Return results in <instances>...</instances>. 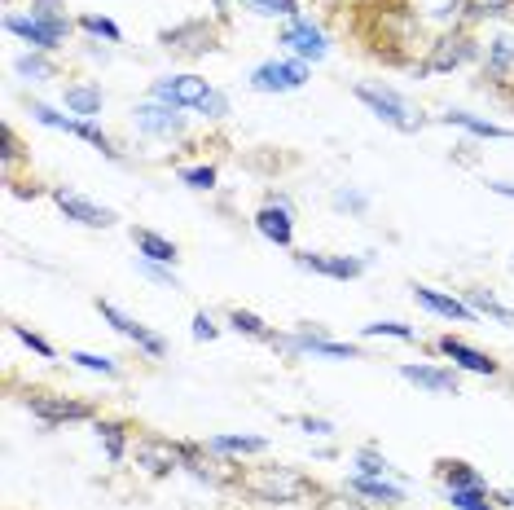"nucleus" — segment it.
<instances>
[{
    "label": "nucleus",
    "mask_w": 514,
    "mask_h": 510,
    "mask_svg": "<svg viewBox=\"0 0 514 510\" xmlns=\"http://www.w3.org/2000/svg\"><path fill=\"white\" fill-rule=\"evenodd\" d=\"M352 475H374V480H383V475H391V462L383 458V453H378L374 445H361L352 453Z\"/></svg>",
    "instance_id": "33"
},
{
    "label": "nucleus",
    "mask_w": 514,
    "mask_h": 510,
    "mask_svg": "<svg viewBox=\"0 0 514 510\" xmlns=\"http://www.w3.org/2000/svg\"><path fill=\"white\" fill-rule=\"evenodd\" d=\"M27 106H31V119H36V124H44V128L71 132V124H75L71 115H58V110H53V106H44V102H27Z\"/></svg>",
    "instance_id": "41"
},
{
    "label": "nucleus",
    "mask_w": 514,
    "mask_h": 510,
    "mask_svg": "<svg viewBox=\"0 0 514 510\" xmlns=\"http://www.w3.org/2000/svg\"><path fill=\"white\" fill-rule=\"evenodd\" d=\"M93 431H97V445L106 449L110 462H124L128 458V449H132V423H128V418H97Z\"/></svg>",
    "instance_id": "19"
},
{
    "label": "nucleus",
    "mask_w": 514,
    "mask_h": 510,
    "mask_svg": "<svg viewBox=\"0 0 514 510\" xmlns=\"http://www.w3.org/2000/svg\"><path fill=\"white\" fill-rule=\"evenodd\" d=\"M5 31L9 36H18V40H27L31 49H40V53H58L62 44H66V31L58 27H49V22H40V18H22V14H5Z\"/></svg>",
    "instance_id": "15"
},
{
    "label": "nucleus",
    "mask_w": 514,
    "mask_h": 510,
    "mask_svg": "<svg viewBox=\"0 0 514 510\" xmlns=\"http://www.w3.org/2000/svg\"><path fill=\"white\" fill-rule=\"evenodd\" d=\"M334 207H339V212H370V198H365L361 190H334Z\"/></svg>",
    "instance_id": "43"
},
{
    "label": "nucleus",
    "mask_w": 514,
    "mask_h": 510,
    "mask_svg": "<svg viewBox=\"0 0 514 510\" xmlns=\"http://www.w3.org/2000/svg\"><path fill=\"white\" fill-rule=\"evenodd\" d=\"M247 9H255V14H264V18H277V0H242Z\"/></svg>",
    "instance_id": "47"
},
{
    "label": "nucleus",
    "mask_w": 514,
    "mask_h": 510,
    "mask_svg": "<svg viewBox=\"0 0 514 510\" xmlns=\"http://www.w3.org/2000/svg\"><path fill=\"white\" fill-rule=\"evenodd\" d=\"M488 190L501 194V198H514V185L510 181H488Z\"/></svg>",
    "instance_id": "48"
},
{
    "label": "nucleus",
    "mask_w": 514,
    "mask_h": 510,
    "mask_svg": "<svg viewBox=\"0 0 514 510\" xmlns=\"http://www.w3.org/2000/svg\"><path fill=\"white\" fill-rule=\"evenodd\" d=\"M295 264L304 273H321L334 277V282H356L365 273V255H326V251H295Z\"/></svg>",
    "instance_id": "13"
},
{
    "label": "nucleus",
    "mask_w": 514,
    "mask_h": 510,
    "mask_svg": "<svg viewBox=\"0 0 514 510\" xmlns=\"http://www.w3.org/2000/svg\"><path fill=\"white\" fill-rule=\"evenodd\" d=\"M31 18L49 22V27L66 31V36H71V27H75V22L66 18V5H62V0H31Z\"/></svg>",
    "instance_id": "36"
},
{
    "label": "nucleus",
    "mask_w": 514,
    "mask_h": 510,
    "mask_svg": "<svg viewBox=\"0 0 514 510\" xmlns=\"http://www.w3.org/2000/svg\"><path fill=\"white\" fill-rule=\"evenodd\" d=\"M132 242H137L141 260H154V264H176V260H181L176 242L163 238V234H154V229H132Z\"/></svg>",
    "instance_id": "25"
},
{
    "label": "nucleus",
    "mask_w": 514,
    "mask_h": 510,
    "mask_svg": "<svg viewBox=\"0 0 514 510\" xmlns=\"http://www.w3.org/2000/svg\"><path fill=\"white\" fill-rule=\"evenodd\" d=\"M14 71L22 75V80H53L58 75V62H53V53H40V49H31V53H22V58L14 62Z\"/></svg>",
    "instance_id": "28"
},
{
    "label": "nucleus",
    "mask_w": 514,
    "mask_h": 510,
    "mask_svg": "<svg viewBox=\"0 0 514 510\" xmlns=\"http://www.w3.org/2000/svg\"><path fill=\"white\" fill-rule=\"evenodd\" d=\"M49 198L58 203V212H62L66 220H75V225H84V229H110V225H115V212H110V207L88 203V198H80L75 190L49 185Z\"/></svg>",
    "instance_id": "14"
},
{
    "label": "nucleus",
    "mask_w": 514,
    "mask_h": 510,
    "mask_svg": "<svg viewBox=\"0 0 514 510\" xmlns=\"http://www.w3.org/2000/svg\"><path fill=\"white\" fill-rule=\"evenodd\" d=\"M413 299H418L422 308H427V313H435V317H444V321H475L479 313L471 304H466V299H457V295H444V291H435V286H413Z\"/></svg>",
    "instance_id": "18"
},
{
    "label": "nucleus",
    "mask_w": 514,
    "mask_h": 510,
    "mask_svg": "<svg viewBox=\"0 0 514 510\" xmlns=\"http://www.w3.org/2000/svg\"><path fill=\"white\" fill-rule=\"evenodd\" d=\"M400 379L413 383V387H422V392H431V396H462V383H457V370H444V365H413L405 361L400 365Z\"/></svg>",
    "instance_id": "16"
},
{
    "label": "nucleus",
    "mask_w": 514,
    "mask_h": 510,
    "mask_svg": "<svg viewBox=\"0 0 514 510\" xmlns=\"http://www.w3.org/2000/svg\"><path fill=\"white\" fill-rule=\"evenodd\" d=\"M312 510H370V502L343 484V489H321V497L312 502Z\"/></svg>",
    "instance_id": "30"
},
{
    "label": "nucleus",
    "mask_w": 514,
    "mask_h": 510,
    "mask_svg": "<svg viewBox=\"0 0 514 510\" xmlns=\"http://www.w3.org/2000/svg\"><path fill=\"white\" fill-rule=\"evenodd\" d=\"M66 110H71L75 119H97L102 115V106H106V93H102V84H88V80H80V84H66Z\"/></svg>",
    "instance_id": "22"
},
{
    "label": "nucleus",
    "mask_w": 514,
    "mask_h": 510,
    "mask_svg": "<svg viewBox=\"0 0 514 510\" xmlns=\"http://www.w3.org/2000/svg\"><path fill=\"white\" fill-rule=\"evenodd\" d=\"M75 27L88 31L93 40H106V44H119V40H124L119 22H115V18H106V14H80V18H75Z\"/></svg>",
    "instance_id": "31"
},
{
    "label": "nucleus",
    "mask_w": 514,
    "mask_h": 510,
    "mask_svg": "<svg viewBox=\"0 0 514 510\" xmlns=\"http://www.w3.org/2000/svg\"><path fill=\"white\" fill-rule=\"evenodd\" d=\"M435 480L444 489H488V480L462 458H435Z\"/></svg>",
    "instance_id": "23"
},
{
    "label": "nucleus",
    "mask_w": 514,
    "mask_h": 510,
    "mask_svg": "<svg viewBox=\"0 0 514 510\" xmlns=\"http://www.w3.org/2000/svg\"><path fill=\"white\" fill-rule=\"evenodd\" d=\"M348 489L361 493L365 502H378V506H391V510L405 506V489H400V484H391L387 475H383V480H374V475H352Z\"/></svg>",
    "instance_id": "24"
},
{
    "label": "nucleus",
    "mask_w": 514,
    "mask_h": 510,
    "mask_svg": "<svg viewBox=\"0 0 514 510\" xmlns=\"http://www.w3.org/2000/svg\"><path fill=\"white\" fill-rule=\"evenodd\" d=\"M462 9L471 22H484V18H506L514 9V0H462Z\"/></svg>",
    "instance_id": "37"
},
{
    "label": "nucleus",
    "mask_w": 514,
    "mask_h": 510,
    "mask_svg": "<svg viewBox=\"0 0 514 510\" xmlns=\"http://www.w3.org/2000/svg\"><path fill=\"white\" fill-rule=\"evenodd\" d=\"M247 502L260 506H299V502H317L321 484L299 467H282V462H260V467H242L238 489Z\"/></svg>",
    "instance_id": "1"
},
{
    "label": "nucleus",
    "mask_w": 514,
    "mask_h": 510,
    "mask_svg": "<svg viewBox=\"0 0 514 510\" xmlns=\"http://www.w3.org/2000/svg\"><path fill=\"white\" fill-rule=\"evenodd\" d=\"M132 462H137L145 475L163 480V475H172V471H181V467H185V458H181V440L159 436V431H145V436L132 440Z\"/></svg>",
    "instance_id": "6"
},
{
    "label": "nucleus",
    "mask_w": 514,
    "mask_h": 510,
    "mask_svg": "<svg viewBox=\"0 0 514 510\" xmlns=\"http://www.w3.org/2000/svg\"><path fill=\"white\" fill-rule=\"evenodd\" d=\"M189 335H194L198 343H211L220 335V326H216V317L211 313H194V326H189Z\"/></svg>",
    "instance_id": "45"
},
{
    "label": "nucleus",
    "mask_w": 514,
    "mask_h": 510,
    "mask_svg": "<svg viewBox=\"0 0 514 510\" xmlns=\"http://www.w3.org/2000/svg\"><path fill=\"white\" fill-rule=\"evenodd\" d=\"M66 361L80 365V370L106 374V379H115V374H119V361H115V357H106V352H84V348H75V352H66Z\"/></svg>",
    "instance_id": "34"
},
{
    "label": "nucleus",
    "mask_w": 514,
    "mask_h": 510,
    "mask_svg": "<svg viewBox=\"0 0 514 510\" xmlns=\"http://www.w3.org/2000/svg\"><path fill=\"white\" fill-rule=\"evenodd\" d=\"M277 44H286L295 58H304V62H321L330 53V40H326V31L317 27L312 18H290L282 31H277Z\"/></svg>",
    "instance_id": "10"
},
{
    "label": "nucleus",
    "mask_w": 514,
    "mask_h": 510,
    "mask_svg": "<svg viewBox=\"0 0 514 510\" xmlns=\"http://www.w3.org/2000/svg\"><path fill=\"white\" fill-rule=\"evenodd\" d=\"M484 80L506 88L514 80V40L510 36H497L488 40V53H484Z\"/></svg>",
    "instance_id": "20"
},
{
    "label": "nucleus",
    "mask_w": 514,
    "mask_h": 510,
    "mask_svg": "<svg viewBox=\"0 0 514 510\" xmlns=\"http://www.w3.org/2000/svg\"><path fill=\"white\" fill-rule=\"evenodd\" d=\"M97 313H102V321L110 330H119V335L124 339H132L137 343V352H145V357H167V339L159 335V330H150V326H141L137 317H128V313H119L115 304H110V299H97Z\"/></svg>",
    "instance_id": "8"
},
{
    "label": "nucleus",
    "mask_w": 514,
    "mask_h": 510,
    "mask_svg": "<svg viewBox=\"0 0 514 510\" xmlns=\"http://www.w3.org/2000/svg\"><path fill=\"white\" fill-rule=\"evenodd\" d=\"M176 176H181V185H189V190H216V181H220V172L211 168V163H198V168H181Z\"/></svg>",
    "instance_id": "39"
},
{
    "label": "nucleus",
    "mask_w": 514,
    "mask_h": 510,
    "mask_svg": "<svg viewBox=\"0 0 514 510\" xmlns=\"http://www.w3.org/2000/svg\"><path fill=\"white\" fill-rule=\"evenodd\" d=\"M295 427L308 431V436H334V423H326V418H312V414H299Z\"/></svg>",
    "instance_id": "46"
},
{
    "label": "nucleus",
    "mask_w": 514,
    "mask_h": 510,
    "mask_svg": "<svg viewBox=\"0 0 514 510\" xmlns=\"http://www.w3.org/2000/svg\"><path fill=\"white\" fill-rule=\"evenodd\" d=\"M0 141H5V154H0V159H5V176L9 181H14V168H18V159H22V141H18V132L14 128H0Z\"/></svg>",
    "instance_id": "42"
},
{
    "label": "nucleus",
    "mask_w": 514,
    "mask_h": 510,
    "mask_svg": "<svg viewBox=\"0 0 514 510\" xmlns=\"http://www.w3.org/2000/svg\"><path fill=\"white\" fill-rule=\"evenodd\" d=\"M207 93H211V84L203 75H167V80H154V88H150L154 102H167L176 110H198Z\"/></svg>",
    "instance_id": "11"
},
{
    "label": "nucleus",
    "mask_w": 514,
    "mask_h": 510,
    "mask_svg": "<svg viewBox=\"0 0 514 510\" xmlns=\"http://www.w3.org/2000/svg\"><path fill=\"white\" fill-rule=\"evenodd\" d=\"M9 330H14V339L27 343V348L36 352V357H44V361H53V357H58V348H53V343L44 339V335H36V330H31V326H22V321H9Z\"/></svg>",
    "instance_id": "38"
},
{
    "label": "nucleus",
    "mask_w": 514,
    "mask_h": 510,
    "mask_svg": "<svg viewBox=\"0 0 514 510\" xmlns=\"http://www.w3.org/2000/svg\"><path fill=\"white\" fill-rule=\"evenodd\" d=\"M132 115H137V128L145 132V137H181L185 132V115L176 106H167V102H141L137 110H132Z\"/></svg>",
    "instance_id": "17"
},
{
    "label": "nucleus",
    "mask_w": 514,
    "mask_h": 510,
    "mask_svg": "<svg viewBox=\"0 0 514 510\" xmlns=\"http://www.w3.org/2000/svg\"><path fill=\"white\" fill-rule=\"evenodd\" d=\"M475 58H479V44H475L471 31H444L435 44H427V58H422L418 75H449Z\"/></svg>",
    "instance_id": "5"
},
{
    "label": "nucleus",
    "mask_w": 514,
    "mask_h": 510,
    "mask_svg": "<svg viewBox=\"0 0 514 510\" xmlns=\"http://www.w3.org/2000/svg\"><path fill=\"white\" fill-rule=\"evenodd\" d=\"M255 234L273 247H295V216H290V198L286 194H268L264 207L255 212Z\"/></svg>",
    "instance_id": "9"
},
{
    "label": "nucleus",
    "mask_w": 514,
    "mask_h": 510,
    "mask_svg": "<svg viewBox=\"0 0 514 510\" xmlns=\"http://www.w3.org/2000/svg\"><path fill=\"white\" fill-rule=\"evenodd\" d=\"M352 93H356V102L370 106V115H378L387 128H396V132H418L422 128V115L409 106V97L396 93V88H387V84H356Z\"/></svg>",
    "instance_id": "3"
},
{
    "label": "nucleus",
    "mask_w": 514,
    "mask_h": 510,
    "mask_svg": "<svg viewBox=\"0 0 514 510\" xmlns=\"http://www.w3.org/2000/svg\"><path fill=\"white\" fill-rule=\"evenodd\" d=\"M159 44L167 53H176V58H207V53L220 49V22H207V18L176 22V27L159 31Z\"/></svg>",
    "instance_id": "4"
},
{
    "label": "nucleus",
    "mask_w": 514,
    "mask_h": 510,
    "mask_svg": "<svg viewBox=\"0 0 514 510\" xmlns=\"http://www.w3.org/2000/svg\"><path fill=\"white\" fill-rule=\"evenodd\" d=\"M308 75H312V62L304 58H282V62H260L251 71V88L255 93H295V88H304L308 84Z\"/></svg>",
    "instance_id": "7"
},
{
    "label": "nucleus",
    "mask_w": 514,
    "mask_h": 510,
    "mask_svg": "<svg viewBox=\"0 0 514 510\" xmlns=\"http://www.w3.org/2000/svg\"><path fill=\"white\" fill-rule=\"evenodd\" d=\"M22 405L31 409V418H40L44 427H66V423H97V405L80 401V396H62V392H36L22 396Z\"/></svg>",
    "instance_id": "2"
},
{
    "label": "nucleus",
    "mask_w": 514,
    "mask_h": 510,
    "mask_svg": "<svg viewBox=\"0 0 514 510\" xmlns=\"http://www.w3.org/2000/svg\"><path fill=\"white\" fill-rule=\"evenodd\" d=\"M229 330H238V335H247L255 343H277V339H282L264 317H255L251 308H229Z\"/></svg>",
    "instance_id": "26"
},
{
    "label": "nucleus",
    "mask_w": 514,
    "mask_h": 510,
    "mask_svg": "<svg viewBox=\"0 0 514 510\" xmlns=\"http://www.w3.org/2000/svg\"><path fill=\"white\" fill-rule=\"evenodd\" d=\"M453 510H501L493 502V489H444Z\"/></svg>",
    "instance_id": "32"
},
{
    "label": "nucleus",
    "mask_w": 514,
    "mask_h": 510,
    "mask_svg": "<svg viewBox=\"0 0 514 510\" xmlns=\"http://www.w3.org/2000/svg\"><path fill=\"white\" fill-rule=\"evenodd\" d=\"M435 352H440L444 361H453V370L484 374V379H497V374H501V361H497V357H488V352L471 348V343H466V339H457V335L435 339Z\"/></svg>",
    "instance_id": "12"
},
{
    "label": "nucleus",
    "mask_w": 514,
    "mask_h": 510,
    "mask_svg": "<svg viewBox=\"0 0 514 510\" xmlns=\"http://www.w3.org/2000/svg\"><path fill=\"white\" fill-rule=\"evenodd\" d=\"M207 449L225 453V458H255V453H268L264 436H211Z\"/></svg>",
    "instance_id": "27"
},
{
    "label": "nucleus",
    "mask_w": 514,
    "mask_h": 510,
    "mask_svg": "<svg viewBox=\"0 0 514 510\" xmlns=\"http://www.w3.org/2000/svg\"><path fill=\"white\" fill-rule=\"evenodd\" d=\"M466 304H471L479 317H493V321H501V326L514 330V308H506L497 295H488V291H466Z\"/></svg>",
    "instance_id": "29"
},
{
    "label": "nucleus",
    "mask_w": 514,
    "mask_h": 510,
    "mask_svg": "<svg viewBox=\"0 0 514 510\" xmlns=\"http://www.w3.org/2000/svg\"><path fill=\"white\" fill-rule=\"evenodd\" d=\"M440 124L462 128V132H471V137H479V141H510L514 137L510 128H501V124H493V119H484V115H471V110H449V115H440Z\"/></svg>",
    "instance_id": "21"
},
{
    "label": "nucleus",
    "mask_w": 514,
    "mask_h": 510,
    "mask_svg": "<svg viewBox=\"0 0 514 510\" xmlns=\"http://www.w3.org/2000/svg\"><path fill=\"white\" fill-rule=\"evenodd\" d=\"M361 339H400V343H413V339H418V330L405 326V321H370V326H361Z\"/></svg>",
    "instance_id": "35"
},
{
    "label": "nucleus",
    "mask_w": 514,
    "mask_h": 510,
    "mask_svg": "<svg viewBox=\"0 0 514 510\" xmlns=\"http://www.w3.org/2000/svg\"><path fill=\"white\" fill-rule=\"evenodd\" d=\"M137 273L141 277H150V282H159V286H172V291H181V277L172 273V264H154V260H137Z\"/></svg>",
    "instance_id": "40"
},
{
    "label": "nucleus",
    "mask_w": 514,
    "mask_h": 510,
    "mask_svg": "<svg viewBox=\"0 0 514 510\" xmlns=\"http://www.w3.org/2000/svg\"><path fill=\"white\" fill-rule=\"evenodd\" d=\"M198 115H207V119H225V115H229V97L220 93V88H211V93L203 97V106H198Z\"/></svg>",
    "instance_id": "44"
}]
</instances>
